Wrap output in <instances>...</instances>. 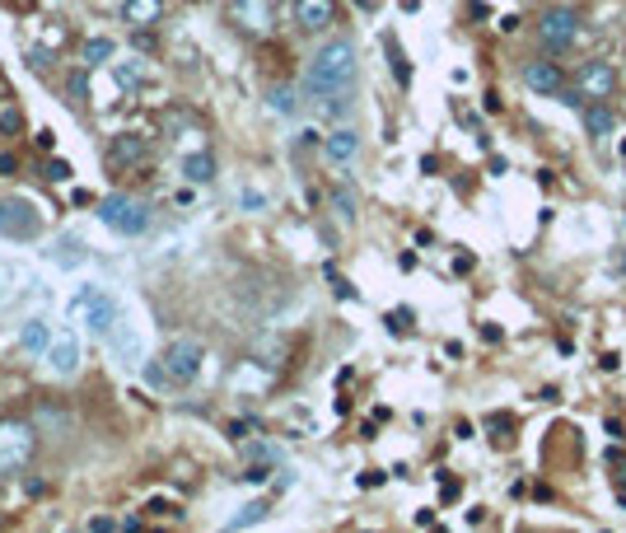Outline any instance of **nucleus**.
<instances>
[{
  "instance_id": "nucleus-1",
  "label": "nucleus",
  "mask_w": 626,
  "mask_h": 533,
  "mask_svg": "<svg viewBox=\"0 0 626 533\" xmlns=\"http://www.w3.org/2000/svg\"><path fill=\"white\" fill-rule=\"evenodd\" d=\"M342 89H356V43L351 38H327L304 71V94L313 104H323L327 94Z\"/></svg>"
},
{
  "instance_id": "nucleus-2",
  "label": "nucleus",
  "mask_w": 626,
  "mask_h": 533,
  "mask_svg": "<svg viewBox=\"0 0 626 533\" xmlns=\"http://www.w3.org/2000/svg\"><path fill=\"white\" fill-rule=\"evenodd\" d=\"M164 365H150V384L155 388H187L201 379V365H206V346L192 337H178L164 346Z\"/></svg>"
},
{
  "instance_id": "nucleus-3",
  "label": "nucleus",
  "mask_w": 626,
  "mask_h": 533,
  "mask_svg": "<svg viewBox=\"0 0 626 533\" xmlns=\"http://www.w3.org/2000/svg\"><path fill=\"white\" fill-rule=\"evenodd\" d=\"M150 207H145L140 197H127V192H113L98 201V224L103 230H113L122 239H140L145 230H150Z\"/></svg>"
},
{
  "instance_id": "nucleus-4",
  "label": "nucleus",
  "mask_w": 626,
  "mask_h": 533,
  "mask_svg": "<svg viewBox=\"0 0 626 533\" xmlns=\"http://www.w3.org/2000/svg\"><path fill=\"white\" fill-rule=\"evenodd\" d=\"M71 309H75V318L85 323L94 337H108L113 327L122 323V304H117V295H113V291H103V285H85V291L75 295Z\"/></svg>"
},
{
  "instance_id": "nucleus-5",
  "label": "nucleus",
  "mask_w": 626,
  "mask_h": 533,
  "mask_svg": "<svg viewBox=\"0 0 626 533\" xmlns=\"http://www.w3.org/2000/svg\"><path fill=\"white\" fill-rule=\"evenodd\" d=\"M38 234H43V211L29 197H0V239L33 243Z\"/></svg>"
},
{
  "instance_id": "nucleus-6",
  "label": "nucleus",
  "mask_w": 626,
  "mask_h": 533,
  "mask_svg": "<svg viewBox=\"0 0 626 533\" xmlns=\"http://www.w3.org/2000/svg\"><path fill=\"white\" fill-rule=\"evenodd\" d=\"M33 426L29 421H0V473H19L33 459Z\"/></svg>"
},
{
  "instance_id": "nucleus-7",
  "label": "nucleus",
  "mask_w": 626,
  "mask_h": 533,
  "mask_svg": "<svg viewBox=\"0 0 626 533\" xmlns=\"http://www.w3.org/2000/svg\"><path fill=\"white\" fill-rule=\"evenodd\" d=\"M537 38H542V47H552V52L571 47L575 38H579V14L566 10V5H552L547 14L537 19Z\"/></svg>"
},
{
  "instance_id": "nucleus-8",
  "label": "nucleus",
  "mask_w": 626,
  "mask_h": 533,
  "mask_svg": "<svg viewBox=\"0 0 626 533\" xmlns=\"http://www.w3.org/2000/svg\"><path fill=\"white\" fill-rule=\"evenodd\" d=\"M108 164H113V169H140V164H150V136L122 131L108 146Z\"/></svg>"
},
{
  "instance_id": "nucleus-9",
  "label": "nucleus",
  "mask_w": 626,
  "mask_h": 533,
  "mask_svg": "<svg viewBox=\"0 0 626 533\" xmlns=\"http://www.w3.org/2000/svg\"><path fill=\"white\" fill-rule=\"evenodd\" d=\"M47 365H52V375L71 379L80 370V337L75 333H56L52 346H47Z\"/></svg>"
},
{
  "instance_id": "nucleus-10",
  "label": "nucleus",
  "mask_w": 626,
  "mask_h": 533,
  "mask_svg": "<svg viewBox=\"0 0 626 533\" xmlns=\"http://www.w3.org/2000/svg\"><path fill=\"white\" fill-rule=\"evenodd\" d=\"M356 155H360V131L356 127H337V131L323 136V159L327 164H351Z\"/></svg>"
},
{
  "instance_id": "nucleus-11",
  "label": "nucleus",
  "mask_w": 626,
  "mask_h": 533,
  "mask_svg": "<svg viewBox=\"0 0 626 533\" xmlns=\"http://www.w3.org/2000/svg\"><path fill=\"white\" fill-rule=\"evenodd\" d=\"M332 19H337V5H332V0H295V24L304 33L332 29Z\"/></svg>"
},
{
  "instance_id": "nucleus-12",
  "label": "nucleus",
  "mask_w": 626,
  "mask_h": 533,
  "mask_svg": "<svg viewBox=\"0 0 626 533\" xmlns=\"http://www.w3.org/2000/svg\"><path fill=\"white\" fill-rule=\"evenodd\" d=\"M524 80H529L533 94H552V98L566 89V75H561L556 61H529V66H524Z\"/></svg>"
},
{
  "instance_id": "nucleus-13",
  "label": "nucleus",
  "mask_w": 626,
  "mask_h": 533,
  "mask_svg": "<svg viewBox=\"0 0 626 533\" xmlns=\"http://www.w3.org/2000/svg\"><path fill=\"white\" fill-rule=\"evenodd\" d=\"M579 85L589 98H608L617 89V71L608 66V61H584L579 66Z\"/></svg>"
},
{
  "instance_id": "nucleus-14",
  "label": "nucleus",
  "mask_w": 626,
  "mask_h": 533,
  "mask_svg": "<svg viewBox=\"0 0 626 533\" xmlns=\"http://www.w3.org/2000/svg\"><path fill=\"white\" fill-rule=\"evenodd\" d=\"M52 337H56V333H52L47 318H29L24 333H19V351H24V356H47Z\"/></svg>"
},
{
  "instance_id": "nucleus-15",
  "label": "nucleus",
  "mask_w": 626,
  "mask_h": 533,
  "mask_svg": "<svg viewBox=\"0 0 626 533\" xmlns=\"http://www.w3.org/2000/svg\"><path fill=\"white\" fill-rule=\"evenodd\" d=\"M159 14H164V0H122V19H127L131 29L159 24Z\"/></svg>"
},
{
  "instance_id": "nucleus-16",
  "label": "nucleus",
  "mask_w": 626,
  "mask_h": 533,
  "mask_svg": "<svg viewBox=\"0 0 626 533\" xmlns=\"http://www.w3.org/2000/svg\"><path fill=\"white\" fill-rule=\"evenodd\" d=\"M579 117H584V136H594V140H603V136H613V108L608 104H584L579 108Z\"/></svg>"
},
{
  "instance_id": "nucleus-17",
  "label": "nucleus",
  "mask_w": 626,
  "mask_h": 533,
  "mask_svg": "<svg viewBox=\"0 0 626 533\" xmlns=\"http://www.w3.org/2000/svg\"><path fill=\"white\" fill-rule=\"evenodd\" d=\"M229 14H234L243 29H253V33H262V29L271 24V10H266V0H239V5L229 10Z\"/></svg>"
},
{
  "instance_id": "nucleus-18",
  "label": "nucleus",
  "mask_w": 626,
  "mask_h": 533,
  "mask_svg": "<svg viewBox=\"0 0 626 533\" xmlns=\"http://www.w3.org/2000/svg\"><path fill=\"white\" fill-rule=\"evenodd\" d=\"M182 178L201 182V188H206V182H216V155H187L182 159Z\"/></svg>"
},
{
  "instance_id": "nucleus-19",
  "label": "nucleus",
  "mask_w": 626,
  "mask_h": 533,
  "mask_svg": "<svg viewBox=\"0 0 626 533\" xmlns=\"http://www.w3.org/2000/svg\"><path fill=\"white\" fill-rule=\"evenodd\" d=\"M66 98H71L75 108H85V104H89V66H80V71L66 75Z\"/></svg>"
},
{
  "instance_id": "nucleus-20",
  "label": "nucleus",
  "mask_w": 626,
  "mask_h": 533,
  "mask_svg": "<svg viewBox=\"0 0 626 533\" xmlns=\"http://www.w3.org/2000/svg\"><path fill=\"white\" fill-rule=\"evenodd\" d=\"M266 510H271V501H248V505H243V510H239V515L229 520L224 529H253V524H262V520H266Z\"/></svg>"
},
{
  "instance_id": "nucleus-21",
  "label": "nucleus",
  "mask_w": 626,
  "mask_h": 533,
  "mask_svg": "<svg viewBox=\"0 0 626 533\" xmlns=\"http://www.w3.org/2000/svg\"><path fill=\"white\" fill-rule=\"evenodd\" d=\"M271 113H281V117H295V113H300V94L290 89V85H276V89H271Z\"/></svg>"
},
{
  "instance_id": "nucleus-22",
  "label": "nucleus",
  "mask_w": 626,
  "mask_h": 533,
  "mask_svg": "<svg viewBox=\"0 0 626 533\" xmlns=\"http://www.w3.org/2000/svg\"><path fill=\"white\" fill-rule=\"evenodd\" d=\"M113 75H117V85H122V89H140V85H145V71L136 66V61H117Z\"/></svg>"
},
{
  "instance_id": "nucleus-23",
  "label": "nucleus",
  "mask_w": 626,
  "mask_h": 533,
  "mask_svg": "<svg viewBox=\"0 0 626 533\" xmlns=\"http://www.w3.org/2000/svg\"><path fill=\"white\" fill-rule=\"evenodd\" d=\"M332 207H337L342 220H356V207H360V201H356V192H351L346 182H342V188H332Z\"/></svg>"
},
{
  "instance_id": "nucleus-24",
  "label": "nucleus",
  "mask_w": 626,
  "mask_h": 533,
  "mask_svg": "<svg viewBox=\"0 0 626 533\" xmlns=\"http://www.w3.org/2000/svg\"><path fill=\"white\" fill-rule=\"evenodd\" d=\"M384 47H388V61H393V75H398V85L407 89V85H411V66H407V56H402V47H398V43H393V38H388V43H384Z\"/></svg>"
},
{
  "instance_id": "nucleus-25",
  "label": "nucleus",
  "mask_w": 626,
  "mask_h": 533,
  "mask_svg": "<svg viewBox=\"0 0 626 533\" xmlns=\"http://www.w3.org/2000/svg\"><path fill=\"white\" fill-rule=\"evenodd\" d=\"M117 52V43H113V38H89V43H85V61H89V66H98V61H108Z\"/></svg>"
},
{
  "instance_id": "nucleus-26",
  "label": "nucleus",
  "mask_w": 626,
  "mask_h": 533,
  "mask_svg": "<svg viewBox=\"0 0 626 533\" xmlns=\"http://www.w3.org/2000/svg\"><path fill=\"white\" fill-rule=\"evenodd\" d=\"M19 131H24V113L5 108V113H0V136H19Z\"/></svg>"
},
{
  "instance_id": "nucleus-27",
  "label": "nucleus",
  "mask_w": 626,
  "mask_h": 533,
  "mask_svg": "<svg viewBox=\"0 0 626 533\" xmlns=\"http://www.w3.org/2000/svg\"><path fill=\"white\" fill-rule=\"evenodd\" d=\"M71 173H75V169H71L66 159H52V164H47V178H52V182H66Z\"/></svg>"
},
{
  "instance_id": "nucleus-28",
  "label": "nucleus",
  "mask_w": 626,
  "mask_h": 533,
  "mask_svg": "<svg viewBox=\"0 0 626 533\" xmlns=\"http://www.w3.org/2000/svg\"><path fill=\"white\" fill-rule=\"evenodd\" d=\"M388 327H393V333H407V327H411V309H393L388 314Z\"/></svg>"
},
{
  "instance_id": "nucleus-29",
  "label": "nucleus",
  "mask_w": 626,
  "mask_h": 533,
  "mask_svg": "<svg viewBox=\"0 0 626 533\" xmlns=\"http://www.w3.org/2000/svg\"><path fill=\"white\" fill-rule=\"evenodd\" d=\"M266 473H271V468H266V463H253V468H243V473H239V478H243V482H266Z\"/></svg>"
},
{
  "instance_id": "nucleus-30",
  "label": "nucleus",
  "mask_w": 626,
  "mask_h": 533,
  "mask_svg": "<svg viewBox=\"0 0 626 533\" xmlns=\"http://www.w3.org/2000/svg\"><path fill=\"white\" fill-rule=\"evenodd\" d=\"M89 529H94V533H113V529H122V524H117V520H108V515H94V520H89Z\"/></svg>"
},
{
  "instance_id": "nucleus-31",
  "label": "nucleus",
  "mask_w": 626,
  "mask_h": 533,
  "mask_svg": "<svg viewBox=\"0 0 626 533\" xmlns=\"http://www.w3.org/2000/svg\"><path fill=\"white\" fill-rule=\"evenodd\" d=\"M248 430H253V421H234V426H229V436H234V440H243Z\"/></svg>"
},
{
  "instance_id": "nucleus-32",
  "label": "nucleus",
  "mask_w": 626,
  "mask_h": 533,
  "mask_svg": "<svg viewBox=\"0 0 626 533\" xmlns=\"http://www.w3.org/2000/svg\"><path fill=\"white\" fill-rule=\"evenodd\" d=\"M617 266H622V276H626V249H622V253H617Z\"/></svg>"
},
{
  "instance_id": "nucleus-33",
  "label": "nucleus",
  "mask_w": 626,
  "mask_h": 533,
  "mask_svg": "<svg viewBox=\"0 0 626 533\" xmlns=\"http://www.w3.org/2000/svg\"><path fill=\"white\" fill-rule=\"evenodd\" d=\"M356 5H360V10H369V5H374V0H356Z\"/></svg>"
}]
</instances>
